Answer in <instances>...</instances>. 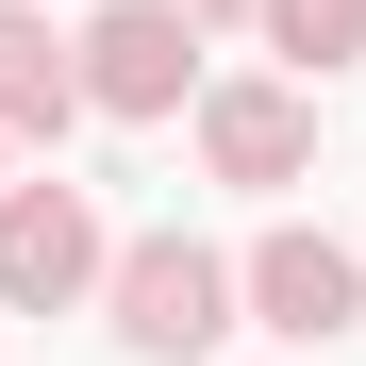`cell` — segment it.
<instances>
[{
  "label": "cell",
  "instance_id": "cell-1",
  "mask_svg": "<svg viewBox=\"0 0 366 366\" xmlns=\"http://www.w3.org/2000/svg\"><path fill=\"white\" fill-rule=\"evenodd\" d=\"M100 300H117V350L134 366H200L233 333V267L200 250V233H134V250L100 267Z\"/></svg>",
  "mask_w": 366,
  "mask_h": 366
},
{
  "label": "cell",
  "instance_id": "cell-2",
  "mask_svg": "<svg viewBox=\"0 0 366 366\" xmlns=\"http://www.w3.org/2000/svg\"><path fill=\"white\" fill-rule=\"evenodd\" d=\"M117 233L84 183H0V317H67V300H100Z\"/></svg>",
  "mask_w": 366,
  "mask_h": 366
},
{
  "label": "cell",
  "instance_id": "cell-3",
  "mask_svg": "<svg viewBox=\"0 0 366 366\" xmlns=\"http://www.w3.org/2000/svg\"><path fill=\"white\" fill-rule=\"evenodd\" d=\"M233 317H250V333H283V350H333V333L366 317V267L333 250V233H317V217H283V233H267V250H250V267H233Z\"/></svg>",
  "mask_w": 366,
  "mask_h": 366
},
{
  "label": "cell",
  "instance_id": "cell-4",
  "mask_svg": "<svg viewBox=\"0 0 366 366\" xmlns=\"http://www.w3.org/2000/svg\"><path fill=\"white\" fill-rule=\"evenodd\" d=\"M67 50H84V117H183V84H200V34L167 0H100Z\"/></svg>",
  "mask_w": 366,
  "mask_h": 366
},
{
  "label": "cell",
  "instance_id": "cell-5",
  "mask_svg": "<svg viewBox=\"0 0 366 366\" xmlns=\"http://www.w3.org/2000/svg\"><path fill=\"white\" fill-rule=\"evenodd\" d=\"M200 167L217 183H300L317 167V84H200Z\"/></svg>",
  "mask_w": 366,
  "mask_h": 366
},
{
  "label": "cell",
  "instance_id": "cell-6",
  "mask_svg": "<svg viewBox=\"0 0 366 366\" xmlns=\"http://www.w3.org/2000/svg\"><path fill=\"white\" fill-rule=\"evenodd\" d=\"M84 117V50L50 34V0H0V150H67Z\"/></svg>",
  "mask_w": 366,
  "mask_h": 366
},
{
  "label": "cell",
  "instance_id": "cell-7",
  "mask_svg": "<svg viewBox=\"0 0 366 366\" xmlns=\"http://www.w3.org/2000/svg\"><path fill=\"white\" fill-rule=\"evenodd\" d=\"M250 17H267V50H283V84L366 67V0H250Z\"/></svg>",
  "mask_w": 366,
  "mask_h": 366
},
{
  "label": "cell",
  "instance_id": "cell-8",
  "mask_svg": "<svg viewBox=\"0 0 366 366\" xmlns=\"http://www.w3.org/2000/svg\"><path fill=\"white\" fill-rule=\"evenodd\" d=\"M167 17H183V34H200V17H250V0H167Z\"/></svg>",
  "mask_w": 366,
  "mask_h": 366
}]
</instances>
